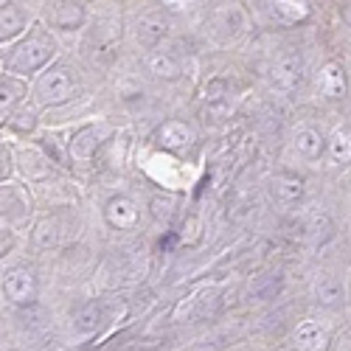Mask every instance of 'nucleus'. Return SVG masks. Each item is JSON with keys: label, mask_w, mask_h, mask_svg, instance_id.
I'll return each mask as SVG.
<instances>
[{"label": "nucleus", "mask_w": 351, "mask_h": 351, "mask_svg": "<svg viewBox=\"0 0 351 351\" xmlns=\"http://www.w3.org/2000/svg\"><path fill=\"white\" fill-rule=\"evenodd\" d=\"M56 60H60V40H56L48 23L37 20L28 28V34H23L17 43L3 48V73L34 82Z\"/></svg>", "instance_id": "obj_1"}, {"label": "nucleus", "mask_w": 351, "mask_h": 351, "mask_svg": "<svg viewBox=\"0 0 351 351\" xmlns=\"http://www.w3.org/2000/svg\"><path fill=\"white\" fill-rule=\"evenodd\" d=\"M82 93V76L76 71V65L65 56H60L48 71H43L34 82H32V101L37 110L45 107H62L68 101H73Z\"/></svg>", "instance_id": "obj_2"}, {"label": "nucleus", "mask_w": 351, "mask_h": 351, "mask_svg": "<svg viewBox=\"0 0 351 351\" xmlns=\"http://www.w3.org/2000/svg\"><path fill=\"white\" fill-rule=\"evenodd\" d=\"M110 135H112V127L107 121H87V124H82L68 138V155H71V160H76L82 166L93 163L96 152L101 149V143Z\"/></svg>", "instance_id": "obj_3"}, {"label": "nucleus", "mask_w": 351, "mask_h": 351, "mask_svg": "<svg viewBox=\"0 0 351 351\" xmlns=\"http://www.w3.org/2000/svg\"><path fill=\"white\" fill-rule=\"evenodd\" d=\"M34 23H37V17L25 3L3 0V9H0V43H3V48L17 43L23 34H28V28Z\"/></svg>", "instance_id": "obj_4"}, {"label": "nucleus", "mask_w": 351, "mask_h": 351, "mask_svg": "<svg viewBox=\"0 0 351 351\" xmlns=\"http://www.w3.org/2000/svg\"><path fill=\"white\" fill-rule=\"evenodd\" d=\"M3 298L14 306L34 304L37 298V276L32 267H9L3 270Z\"/></svg>", "instance_id": "obj_5"}, {"label": "nucleus", "mask_w": 351, "mask_h": 351, "mask_svg": "<svg viewBox=\"0 0 351 351\" xmlns=\"http://www.w3.org/2000/svg\"><path fill=\"white\" fill-rule=\"evenodd\" d=\"M32 211H34V202L28 197V191L17 183H6L3 186V228L9 225L14 230L25 225L32 219Z\"/></svg>", "instance_id": "obj_6"}, {"label": "nucleus", "mask_w": 351, "mask_h": 351, "mask_svg": "<svg viewBox=\"0 0 351 351\" xmlns=\"http://www.w3.org/2000/svg\"><path fill=\"white\" fill-rule=\"evenodd\" d=\"M298 351H329L332 348V332L326 324H320L315 317H304L292 332Z\"/></svg>", "instance_id": "obj_7"}, {"label": "nucleus", "mask_w": 351, "mask_h": 351, "mask_svg": "<svg viewBox=\"0 0 351 351\" xmlns=\"http://www.w3.org/2000/svg\"><path fill=\"white\" fill-rule=\"evenodd\" d=\"M0 119H3V124H9L17 110L23 107V101L32 96V84H28L25 79H17V76H9L3 73V79H0Z\"/></svg>", "instance_id": "obj_8"}, {"label": "nucleus", "mask_w": 351, "mask_h": 351, "mask_svg": "<svg viewBox=\"0 0 351 351\" xmlns=\"http://www.w3.org/2000/svg\"><path fill=\"white\" fill-rule=\"evenodd\" d=\"M270 82L281 93H292L295 87H301V82H304V56L301 53L281 56V60L270 68Z\"/></svg>", "instance_id": "obj_9"}, {"label": "nucleus", "mask_w": 351, "mask_h": 351, "mask_svg": "<svg viewBox=\"0 0 351 351\" xmlns=\"http://www.w3.org/2000/svg\"><path fill=\"white\" fill-rule=\"evenodd\" d=\"M197 135L186 121H166L155 132V143L166 152H186L189 146H194Z\"/></svg>", "instance_id": "obj_10"}, {"label": "nucleus", "mask_w": 351, "mask_h": 351, "mask_svg": "<svg viewBox=\"0 0 351 351\" xmlns=\"http://www.w3.org/2000/svg\"><path fill=\"white\" fill-rule=\"evenodd\" d=\"M87 23V3H51L48 25L53 32H79Z\"/></svg>", "instance_id": "obj_11"}, {"label": "nucleus", "mask_w": 351, "mask_h": 351, "mask_svg": "<svg viewBox=\"0 0 351 351\" xmlns=\"http://www.w3.org/2000/svg\"><path fill=\"white\" fill-rule=\"evenodd\" d=\"M104 219L119 228V230H132L138 222H141V208L138 202H132L130 197L119 194V197H110L107 206H104Z\"/></svg>", "instance_id": "obj_12"}, {"label": "nucleus", "mask_w": 351, "mask_h": 351, "mask_svg": "<svg viewBox=\"0 0 351 351\" xmlns=\"http://www.w3.org/2000/svg\"><path fill=\"white\" fill-rule=\"evenodd\" d=\"M317 90L324 93L326 99H332V101L346 99V93H348V73H346L343 62L329 60L324 68L317 71Z\"/></svg>", "instance_id": "obj_13"}, {"label": "nucleus", "mask_w": 351, "mask_h": 351, "mask_svg": "<svg viewBox=\"0 0 351 351\" xmlns=\"http://www.w3.org/2000/svg\"><path fill=\"white\" fill-rule=\"evenodd\" d=\"M315 298L320 306H326V309H340L348 304V292H346V284L337 278V276H317L315 281Z\"/></svg>", "instance_id": "obj_14"}, {"label": "nucleus", "mask_w": 351, "mask_h": 351, "mask_svg": "<svg viewBox=\"0 0 351 351\" xmlns=\"http://www.w3.org/2000/svg\"><path fill=\"white\" fill-rule=\"evenodd\" d=\"M292 146H295V152L301 158H306V160H317V158L326 155V138L315 127L295 130V135H292Z\"/></svg>", "instance_id": "obj_15"}, {"label": "nucleus", "mask_w": 351, "mask_h": 351, "mask_svg": "<svg viewBox=\"0 0 351 351\" xmlns=\"http://www.w3.org/2000/svg\"><path fill=\"white\" fill-rule=\"evenodd\" d=\"M166 34H169V23H166V17L158 14V12L143 14V17L138 20V25H135V37H138V43H141L143 48H155Z\"/></svg>", "instance_id": "obj_16"}, {"label": "nucleus", "mask_w": 351, "mask_h": 351, "mask_svg": "<svg viewBox=\"0 0 351 351\" xmlns=\"http://www.w3.org/2000/svg\"><path fill=\"white\" fill-rule=\"evenodd\" d=\"M326 155L335 166H351V127H337L326 138Z\"/></svg>", "instance_id": "obj_17"}, {"label": "nucleus", "mask_w": 351, "mask_h": 351, "mask_svg": "<svg viewBox=\"0 0 351 351\" xmlns=\"http://www.w3.org/2000/svg\"><path fill=\"white\" fill-rule=\"evenodd\" d=\"M276 197L284 206H295V202L304 199V180L292 171H281L276 178Z\"/></svg>", "instance_id": "obj_18"}, {"label": "nucleus", "mask_w": 351, "mask_h": 351, "mask_svg": "<svg viewBox=\"0 0 351 351\" xmlns=\"http://www.w3.org/2000/svg\"><path fill=\"white\" fill-rule=\"evenodd\" d=\"M101 324H104V304H101V301L84 304V306L76 312V317H73V326H76V332H82V335L96 332Z\"/></svg>", "instance_id": "obj_19"}, {"label": "nucleus", "mask_w": 351, "mask_h": 351, "mask_svg": "<svg viewBox=\"0 0 351 351\" xmlns=\"http://www.w3.org/2000/svg\"><path fill=\"white\" fill-rule=\"evenodd\" d=\"M270 9L287 25H298V23L309 20V14H312L309 3H295V0H278V3H270Z\"/></svg>", "instance_id": "obj_20"}, {"label": "nucleus", "mask_w": 351, "mask_h": 351, "mask_svg": "<svg viewBox=\"0 0 351 351\" xmlns=\"http://www.w3.org/2000/svg\"><path fill=\"white\" fill-rule=\"evenodd\" d=\"M149 71H152L155 76L166 79V82H174V79L183 73L180 65H178V60H174V56H169V53H163V51H158V53L149 56Z\"/></svg>", "instance_id": "obj_21"}, {"label": "nucleus", "mask_w": 351, "mask_h": 351, "mask_svg": "<svg viewBox=\"0 0 351 351\" xmlns=\"http://www.w3.org/2000/svg\"><path fill=\"white\" fill-rule=\"evenodd\" d=\"M34 242L45 250L60 242V225H56V219H40L34 225Z\"/></svg>", "instance_id": "obj_22"}, {"label": "nucleus", "mask_w": 351, "mask_h": 351, "mask_svg": "<svg viewBox=\"0 0 351 351\" xmlns=\"http://www.w3.org/2000/svg\"><path fill=\"white\" fill-rule=\"evenodd\" d=\"M0 158H3V171H0V180L12 183V174H14V149H12V143L3 141V146H0Z\"/></svg>", "instance_id": "obj_23"}, {"label": "nucleus", "mask_w": 351, "mask_h": 351, "mask_svg": "<svg viewBox=\"0 0 351 351\" xmlns=\"http://www.w3.org/2000/svg\"><path fill=\"white\" fill-rule=\"evenodd\" d=\"M228 112H230V101H228V99H214V101H208V107H206V115H211L214 121L228 119Z\"/></svg>", "instance_id": "obj_24"}, {"label": "nucleus", "mask_w": 351, "mask_h": 351, "mask_svg": "<svg viewBox=\"0 0 351 351\" xmlns=\"http://www.w3.org/2000/svg\"><path fill=\"white\" fill-rule=\"evenodd\" d=\"M152 214L155 217H169L171 214V199H152Z\"/></svg>", "instance_id": "obj_25"}, {"label": "nucleus", "mask_w": 351, "mask_h": 351, "mask_svg": "<svg viewBox=\"0 0 351 351\" xmlns=\"http://www.w3.org/2000/svg\"><path fill=\"white\" fill-rule=\"evenodd\" d=\"M346 292H348V306H351V281L346 284Z\"/></svg>", "instance_id": "obj_26"}]
</instances>
